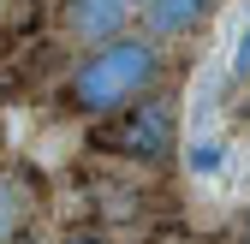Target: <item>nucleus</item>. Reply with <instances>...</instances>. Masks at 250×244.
Listing matches in <instances>:
<instances>
[{"instance_id": "nucleus-5", "label": "nucleus", "mask_w": 250, "mask_h": 244, "mask_svg": "<svg viewBox=\"0 0 250 244\" xmlns=\"http://www.w3.org/2000/svg\"><path fill=\"white\" fill-rule=\"evenodd\" d=\"M208 6L214 0H143V24H149V36L173 42V36H191L208 18Z\"/></svg>"}, {"instance_id": "nucleus-1", "label": "nucleus", "mask_w": 250, "mask_h": 244, "mask_svg": "<svg viewBox=\"0 0 250 244\" xmlns=\"http://www.w3.org/2000/svg\"><path fill=\"white\" fill-rule=\"evenodd\" d=\"M161 83V48H155V36H107L96 42L66 78V107L83 113V119H102L125 102L149 96V89Z\"/></svg>"}, {"instance_id": "nucleus-7", "label": "nucleus", "mask_w": 250, "mask_h": 244, "mask_svg": "<svg viewBox=\"0 0 250 244\" xmlns=\"http://www.w3.org/2000/svg\"><path fill=\"white\" fill-rule=\"evenodd\" d=\"M60 244H107V232H102V226H72Z\"/></svg>"}, {"instance_id": "nucleus-9", "label": "nucleus", "mask_w": 250, "mask_h": 244, "mask_svg": "<svg viewBox=\"0 0 250 244\" xmlns=\"http://www.w3.org/2000/svg\"><path fill=\"white\" fill-rule=\"evenodd\" d=\"M0 155H6V119H0Z\"/></svg>"}, {"instance_id": "nucleus-6", "label": "nucleus", "mask_w": 250, "mask_h": 244, "mask_svg": "<svg viewBox=\"0 0 250 244\" xmlns=\"http://www.w3.org/2000/svg\"><path fill=\"white\" fill-rule=\"evenodd\" d=\"M18 48H24V36H18L12 24H0V72H6L12 60H18Z\"/></svg>"}, {"instance_id": "nucleus-2", "label": "nucleus", "mask_w": 250, "mask_h": 244, "mask_svg": "<svg viewBox=\"0 0 250 244\" xmlns=\"http://www.w3.org/2000/svg\"><path fill=\"white\" fill-rule=\"evenodd\" d=\"M173 102L167 96H137V102H125L113 113L96 119V131H89V149L96 155H119V161H137V167H155V161H167L173 155Z\"/></svg>"}, {"instance_id": "nucleus-8", "label": "nucleus", "mask_w": 250, "mask_h": 244, "mask_svg": "<svg viewBox=\"0 0 250 244\" xmlns=\"http://www.w3.org/2000/svg\"><path fill=\"white\" fill-rule=\"evenodd\" d=\"M232 72H238V78L250 72V30H244V42H238V60H232Z\"/></svg>"}, {"instance_id": "nucleus-3", "label": "nucleus", "mask_w": 250, "mask_h": 244, "mask_svg": "<svg viewBox=\"0 0 250 244\" xmlns=\"http://www.w3.org/2000/svg\"><path fill=\"white\" fill-rule=\"evenodd\" d=\"M48 203V179L36 167H12L0 173V244H12L30 232V215Z\"/></svg>"}, {"instance_id": "nucleus-4", "label": "nucleus", "mask_w": 250, "mask_h": 244, "mask_svg": "<svg viewBox=\"0 0 250 244\" xmlns=\"http://www.w3.org/2000/svg\"><path fill=\"white\" fill-rule=\"evenodd\" d=\"M131 18V0H66V30L78 42H107L125 30Z\"/></svg>"}, {"instance_id": "nucleus-10", "label": "nucleus", "mask_w": 250, "mask_h": 244, "mask_svg": "<svg viewBox=\"0 0 250 244\" xmlns=\"http://www.w3.org/2000/svg\"><path fill=\"white\" fill-rule=\"evenodd\" d=\"M12 244H36V238H30V232H24V238H12Z\"/></svg>"}, {"instance_id": "nucleus-11", "label": "nucleus", "mask_w": 250, "mask_h": 244, "mask_svg": "<svg viewBox=\"0 0 250 244\" xmlns=\"http://www.w3.org/2000/svg\"><path fill=\"white\" fill-rule=\"evenodd\" d=\"M238 244H250V221H244V238H238Z\"/></svg>"}]
</instances>
